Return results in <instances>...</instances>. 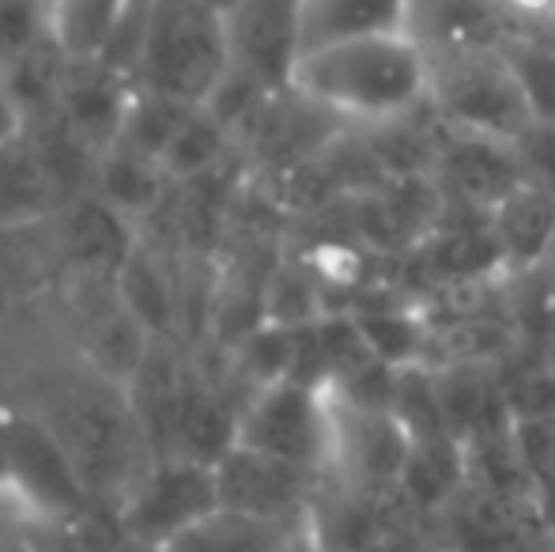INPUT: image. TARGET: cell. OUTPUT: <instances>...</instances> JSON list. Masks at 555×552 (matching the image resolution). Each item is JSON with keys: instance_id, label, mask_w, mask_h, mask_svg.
I'll return each mask as SVG.
<instances>
[{"instance_id": "obj_1", "label": "cell", "mask_w": 555, "mask_h": 552, "mask_svg": "<svg viewBox=\"0 0 555 552\" xmlns=\"http://www.w3.org/2000/svg\"><path fill=\"white\" fill-rule=\"evenodd\" d=\"M287 84L348 126H382L431 103V53L412 30H378L299 53Z\"/></svg>"}, {"instance_id": "obj_2", "label": "cell", "mask_w": 555, "mask_h": 552, "mask_svg": "<svg viewBox=\"0 0 555 552\" xmlns=\"http://www.w3.org/2000/svg\"><path fill=\"white\" fill-rule=\"evenodd\" d=\"M50 406L53 409L38 416L68 447L91 492L117 508L140 470L152 462V447H147V432L132 390L83 363L68 383L57 386Z\"/></svg>"}, {"instance_id": "obj_3", "label": "cell", "mask_w": 555, "mask_h": 552, "mask_svg": "<svg viewBox=\"0 0 555 552\" xmlns=\"http://www.w3.org/2000/svg\"><path fill=\"white\" fill-rule=\"evenodd\" d=\"M231 23L223 0H155L152 35L137 84L205 103L231 68Z\"/></svg>"}, {"instance_id": "obj_4", "label": "cell", "mask_w": 555, "mask_h": 552, "mask_svg": "<svg viewBox=\"0 0 555 552\" xmlns=\"http://www.w3.org/2000/svg\"><path fill=\"white\" fill-rule=\"evenodd\" d=\"M431 106L446 129L518 144L537 114L503 46L431 57Z\"/></svg>"}, {"instance_id": "obj_5", "label": "cell", "mask_w": 555, "mask_h": 552, "mask_svg": "<svg viewBox=\"0 0 555 552\" xmlns=\"http://www.w3.org/2000/svg\"><path fill=\"white\" fill-rule=\"evenodd\" d=\"M212 511H220L216 465L193 458H152L117 500L125 541L140 549H167Z\"/></svg>"}, {"instance_id": "obj_6", "label": "cell", "mask_w": 555, "mask_h": 552, "mask_svg": "<svg viewBox=\"0 0 555 552\" xmlns=\"http://www.w3.org/2000/svg\"><path fill=\"white\" fill-rule=\"evenodd\" d=\"M234 442L325 473L333 465V406L325 386L280 378L246 398Z\"/></svg>"}, {"instance_id": "obj_7", "label": "cell", "mask_w": 555, "mask_h": 552, "mask_svg": "<svg viewBox=\"0 0 555 552\" xmlns=\"http://www.w3.org/2000/svg\"><path fill=\"white\" fill-rule=\"evenodd\" d=\"M8 496L30 523L65 518L99 500L57 432L27 409H8Z\"/></svg>"}, {"instance_id": "obj_8", "label": "cell", "mask_w": 555, "mask_h": 552, "mask_svg": "<svg viewBox=\"0 0 555 552\" xmlns=\"http://www.w3.org/2000/svg\"><path fill=\"white\" fill-rule=\"evenodd\" d=\"M344 129L348 121H340L322 103L284 84V88L269 91L261 111L238 137V147L254 178H280L322 155Z\"/></svg>"}, {"instance_id": "obj_9", "label": "cell", "mask_w": 555, "mask_h": 552, "mask_svg": "<svg viewBox=\"0 0 555 552\" xmlns=\"http://www.w3.org/2000/svg\"><path fill=\"white\" fill-rule=\"evenodd\" d=\"M216 485H220V508L272 518V523L307 526V511L322 485V473L234 442L216 462Z\"/></svg>"}, {"instance_id": "obj_10", "label": "cell", "mask_w": 555, "mask_h": 552, "mask_svg": "<svg viewBox=\"0 0 555 552\" xmlns=\"http://www.w3.org/2000/svg\"><path fill=\"white\" fill-rule=\"evenodd\" d=\"M431 178L439 182L442 197L450 205L491 213L499 201L511 197L518 185L529 182V170L518 144H511V140H491V137L446 129L439 155H435Z\"/></svg>"}, {"instance_id": "obj_11", "label": "cell", "mask_w": 555, "mask_h": 552, "mask_svg": "<svg viewBox=\"0 0 555 552\" xmlns=\"http://www.w3.org/2000/svg\"><path fill=\"white\" fill-rule=\"evenodd\" d=\"M50 223H57L61 254L80 284L83 280H117L121 266L140 243L137 223L117 213L95 190L65 201Z\"/></svg>"}, {"instance_id": "obj_12", "label": "cell", "mask_w": 555, "mask_h": 552, "mask_svg": "<svg viewBox=\"0 0 555 552\" xmlns=\"http://www.w3.org/2000/svg\"><path fill=\"white\" fill-rule=\"evenodd\" d=\"M175 258L178 254L170 246L155 243V239H147L140 231L137 251L129 254V261H125L114 280L121 303L155 341H175L185 314V287L175 269Z\"/></svg>"}, {"instance_id": "obj_13", "label": "cell", "mask_w": 555, "mask_h": 552, "mask_svg": "<svg viewBox=\"0 0 555 552\" xmlns=\"http://www.w3.org/2000/svg\"><path fill=\"white\" fill-rule=\"evenodd\" d=\"M137 80L114 73L103 61H68L65 88H61L57 111L68 118L76 133H83L103 152L121 137L125 114H129Z\"/></svg>"}, {"instance_id": "obj_14", "label": "cell", "mask_w": 555, "mask_h": 552, "mask_svg": "<svg viewBox=\"0 0 555 552\" xmlns=\"http://www.w3.org/2000/svg\"><path fill=\"white\" fill-rule=\"evenodd\" d=\"M499 258L506 277H526L541 269L555 251V193L541 182H526L491 208Z\"/></svg>"}, {"instance_id": "obj_15", "label": "cell", "mask_w": 555, "mask_h": 552, "mask_svg": "<svg viewBox=\"0 0 555 552\" xmlns=\"http://www.w3.org/2000/svg\"><path fill=\"white\" fill-rule=\"evenodd\" d=\"M91 190L103 201H111L121 216H129L137 228H144V223L167 205L175 182H170V175L163 170V163L155 159V155H144L125 144V140H114V144L103 147V155H99Z\"/></svg>"}, {"instance_id": "obj_16", "label": "cell", "mask_w": 555, "mask_h": 552, "mask_svg": "<svg viewBox=\"0 0 555 552\" xmlns=\"http://www.w3.org/2000/svg\"><path fill=\"white\" fill-rule=\"evenodd\" d=\"M412 0H295L299 53L344 38L409 30Z\"/></svg>"}, {"instance_id": "obj_17", "label": "cell", "mask_w": 555, "mask_h": 552, "mask_svg": "<svg viewBox=\"0 0 555 552\" xmlns=\"http://www.w3.org/2000/svg\"><path fill=\"white\" fill-rule=\"evenodd\" d=\"M163 552H310V545L302 523H272L220 508Z\"/></svg>"}, {"instance_id": "obj_18", "label": "cell", "mask_w": 555, "mask_h": 552, "mask_svg": "<svg viewBox=\"0 0 555 552\" xmlns=\"http://www.w3.org/2000/svg\"><path fill=\"white\" fill-rule=\"evenodd\" d=\"M61 205H65V197H61L46 163L30 147L27 133L15 144L0 147V231L50 223L61 213Z\"/></svg>"}, {"instance_id": "obj_19", "label": "cell", "mask_w": 555, "mask_h": 552, "mask_svg": "<svg viewBox=\"0 0 555 552\" xmlns=\"http://www.w3.org/2000/svg\"><path fill=\"white\" fill-rule=\"evenodd\" d=\"M121 8H125V0H46V30H50V42L57 46L68 61L103 57Z\"/></svg>"}, {"instance_id": "obj_20", "label": "cell", "mask_w": 555, "mask_h": 552, "mask_svg": "<svg viewBox=\"0 0 555 552\" xmlns=\"http://www.w3.org/2000/svg\"><path fill=\"white\" fill-rule=\"evenodd\" d=\"M238 140L231 129L208 111L205 103L185 118V126L178 129V137L170 140V147L163 152V170L170 175V182H193L201 175H212L216 167L231 163L238 155Z\"/></svg>"}, {"instance_id": "obj_21", "label": "cell", "mask_w": 555, "mask_h": 552, "mask_svg": "<svg viewBox=\"0 0 555 552\" xmlns=\"http://www.w3.org/2000/svg\"><path fill=\"white\" fill-rule=\"evenodd\" d=\"M65 73H68V57L46 38L42 46L23 53L12 68H4L0 80H4L8 95L15 99V106H20L23 121L30 126V121L46 118V114H57Z\"/></svg>"}, {"instance_id": "obj_22", "label": "cell", "mask_w": 555, "mask_h": 552, "mask_svg": "<svg viewBox=\"0 0 555 552\" xmlns=\"http://www.w3.org/2000/svg\"><path fill=\"white\" fill-rule=\"evenodd\" d=\"M201 103H185L178 95H167V91H155V88H140L132 91V103H129V114H125V126H121V137L129 147L144 155H155L163 159V152L170 147V140L178 137V129L185 126L193 111Z\"/></svg>"}, {"instance_id": "obj_23", "label": "cell", "mask_w": 555, "mask_h": 552, "mask_svg": "<svg viewBox=\"0 0 555 552\" xmlns=\"http://www.w3.org/2000/svg\"><path fill=\"white\" fill-rule=\"evenodd\" d=\"M503 53L533 103L537 121H555V35H506Z\"/></svg>"}, {"instance_id": "obj_24", "label": "cell", "mask_w": 555, "mask_h": 552, "mask_svg": "<svg viewBox=\"0 0 555 552\" xmlns=\"http://www.w3.org/2000/svg\"><path fill=\"white\" fill-rule=\"evenodd\" d=\"M152 12H155V0H125L121 15H117V27L99 61L111 65L114 73L137 80L140 61H144L147 50V35H152Z\"/></svg>"}, {"instance_id": "obj_25", "label": "cell", "mask_w": 555, "mask_h": 552, "mask_svg": "<svg viewBox=\"0 0 555 552\" xmlns=\"http://www.w3.org/2000/svg\"><path fill=\"white\" fill-rule=\"evenodd\" d=\"M46 38V0H0V73Z\"/></svg>"}, {"instance_id": "obj_26", "label": "cell", "mask_w": 555, "mask_h": 552, "mask_svg": "<svg viewBox=\"0 0 555 552\" xmlns=\"http://www.w3.org/2000/svg\"><path fill=\"white\" fill-rule=\"evenodd\" d=\"M518 152L526 159L529 182H541L555 193V121H533V129L518 140Z\"/></svg>"}, {"instance_id": "obj_27", "label": "cell", "mask_w": 555, "mask_h": 552, "mask_svg": "<svg viewBox=\"0 0 555 552\" xmlns=\"http://www.w3.org/2000/svg\"><path fill=\"white\" fill-rule=\"evenodd\" d=\"M23 133H27V121H23L20 106H15V99L8 95L4 80H0V147L15 144Z\"/></svg>"}, {"instance_id": "obj_28", "label": "cell", "mask_w": 555, "mask_h": 552, "mask_svg": "<svg viewBox=\"0 0 555 552\" xmlns=\"http://www.w3.org/2000/svg\"><path fill=\"white\" fill-rule=\"evenodd\" d=\"M529 348H533V352L541 356V363H544V368H548L552 375H555V322H552L548 330H544L541 337H537Z\"/></svg>"}, {"instance_id": "obj_29", "label": "cell", "mask_w": 555, "mask_h": 552, "mask_svg": "<svg viewBox=\"0 0 555 552\" xmlns=\"http://www.w3.org/2000/svg\"><path fill=\"white\" fill-rule=\"evenodd\" d=\"M8 409L0 406V496H8Z\"/></svg>"}, {"instance_id": "obj_30", "label": "cell", "mask_w": 555, "mask_h": 552, "mask_svg": "<svg viewBox=\"0 0 555 552\" xmlns=\"http://www.w3.org/2000/svg\"><path fill=\"white\" fill-rule=\"evenodd\" d=\"M544 273H548V277H552V284H555V251H552V258L544 261Z\"/></svg>"}, {"instance_id": "obj_31", "label": "cell", "mask_w": 555, "mask_h": 552, "mask_svg": "<svg viewBox=\"0 0 555 552\" xmlns=\"http://www.w3.org/2000/svg\"><path fill=\"white\" fill-rule=\"evenodd\" d=\"M541 552H555V530L548 534V538H544V549Z\"/></svg>"}, {"instance_id": "obj_32", "label": "cell", "mask_w": 555, "mask_h": 552, "mask_svg": "<svg viewBox=\"0 0 555 552\" xmlns=\"http://www.w3.org/2000/svg\"><path fill=\"white\" fill-rule=\"evenodd\" d=\"M125 552H163V549H140V545H125Z\"/></svg>"}, {"instance_id": "obj_33", "label": "cell", "mask_w": 555, "mask_h": 552, "mask_svg": "<svg viewBox=\"0 0 555 552\" xmlns=\"http://www.w3.org/2000/svg\"><path fill=\"white\" fill-rule=\"evenodd\" d=\"M427 552H457V549H446V545H427Z\"/></svg>"}, {"instance_id": "obj_34", "label": "cell", "mask_w": 555, "mask_h": 552, "mask_svg": "<svg viewBox=\"0 0 555 552\" xmlns=\"http://www.w3.org/2000/svg\"><path fill=\"white\" fill-rule=\"evenodd\" d=\"M548 432H552V447H555V413L548 416Z\"/></svg>"}]
</instances>
